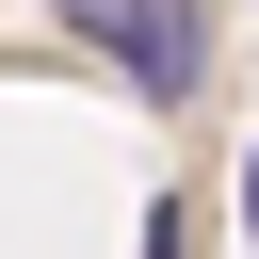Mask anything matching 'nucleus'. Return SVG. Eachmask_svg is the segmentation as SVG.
Here are the masks:
<instances>
[{"label": "nucleus", "instance_id": "1", "mask_svg": "<svg viewBox=\"0 0 259 259\" xmlns=\"http://www.w3.org/2000/svg\"><path fill=\"white\" fill-rule=\"evenodd\" d=\"M49 16H65L81 49H113V65H130V97H162V113L210 81V16H194V0H49Z\"/></svg>", "mask_w": 259, "mask_h": 259}, {"label": "nucleus", "instance_id": "2", "mask_svg": "<svg viewBox=\"0 0 259 259\" xmlns=\"http://www.w3.org/2000/svg\"><path fill=\"white\" fill-rule=\"evenodd\" d=\"M178 243H194V210H178V194H162V210H146V259H178Z\"/></svg>", "mask_w": 259, "mask_h": 259}, {"label": "nucleus", "instance_id": "3", "mask_svg": "<svg viewBox=\"0 0 259 259\" xmlns=\"http://www.w3.org/2000/svg\"><path fill=\"white\" fill-rule=\"evenodd\" d=\"M243 243H259V146H243Z\"/></svg>", "mask_w": 259, "mask_h": 259}]
</instances>
